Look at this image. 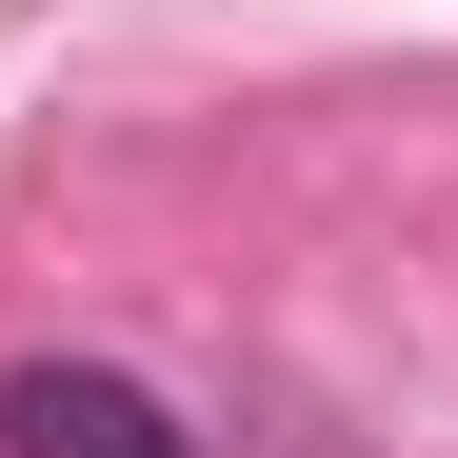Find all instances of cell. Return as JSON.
Returning a JSON list of instances; mask_svg holds the SVG:
<instances>
[{"mask_svg":"<svg viewBox=\"0 0 458 458\" xmlns=\"http://www.w3.org/2000/svg\"><path fill=\"white\" fill-rule=\"evenodd\" d=\"M0 458H199L120 359H21L0 378Z\"/></svg>","mask_w":458,"mask_h":458,"instance_id":"cell-1","label":"cell"}]
</instances>
